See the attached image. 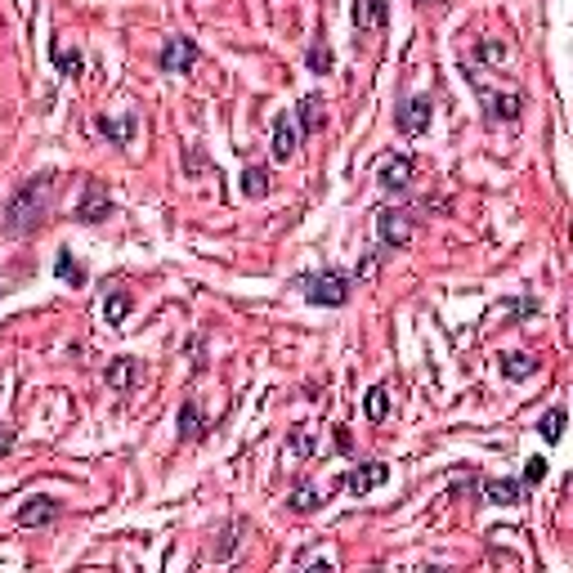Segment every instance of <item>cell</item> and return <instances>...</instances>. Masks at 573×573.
I'll return each instance as SVG.
<instances>
[{
  "instance_id": "1",
  "label": "cell",
  "mask_w": 573,
  "mask_h": 573,
  "mask_svg": "<svg viewBox=\"0 0 573 573\" xmlns=\"http://www.w3.org/2000/svg\"><path fill=\"white\" fill-rule=\"evenodd\" d=\"M50 197H54V175L50 171L32 175L5 206V233L10 238H32L45 225V215H50Z\"/></svg>"
},
{
  "instance_id": "2",
  "label": "cell",
  "mask_w": 573,
  "mask_h": 573,
  "mask_svg": "<svg viewBox=\"0 0 573 573\" xmlns=\"http://www.w3.org/2000/svg\"><path fill=\"white\" fill-rule=\"evenodd\" d=\"M301 286H305V301L323 305V309H340L349 301V273H340V269L309 273V278H301Z\"/></svg>"
},
{
  "instance_id": "3",
  "label": "cell",
  "mask_w": 573,
  "mask_h": 573,
  "mask_svg": "<svg viewBox=\"0 0 573 573\" xmlns=\"http://www.w3.org/2000/svg\"><path fill=\"white\" fill-rule=\"evenodd\" d=\"M470 77H475V72H470ZM475 90H479V99H484V108H488V121H520V112H524V95L520 90H507V95H501V90H488L479 77H475Z\"/></svg>"
},
{
  "instance_id": "4",
  "label": "cell",
  "mask_w": 573,
  "mask_h": 573,
  "mask_svg": "<svg viewBox=\"0 0 573 573\" xmlns=\"http://www.w3.org/2000/svg\"><path fill=\"white\" fill-rule=\"evenodd\" d=\"M430 117H435V103H430L425 95H412V99H403V103H399L394 126H399V134L416 139V134H425V130H430Z\"/></svg>"
},
{
  "instance_id": "5",
  "label": "cell",
  "mask_w": 573,
  "mask_h": 573,
  "mask_svg": "<svg viewBox=\"0 0 573 573\" xmlns=\"http://www.w3.org/2000/svg\"><path fill=\"white\" fill-rule=\"evenodd\" d=\"M377 238H381V247H408L412 242V220H408V210H399V206H381L377 210Z\"/></svg>"
},
{
  "instance_id": "6",
  "label": "cell",
  "mask_w": 573,
  "mask_h": 573,
  "mask_svg": "<svg viewBox=\"0 0 573 573\" xmlns=\"http://www.w3.org/2000/svg\"><path fill=\"white\" fill-rule=\"evenodd\" d=\"M157 63H162V72H171V77H184V72L197 67V41H193V36H171V41L162 45Z\"/></svg>"
},
{
  "instance_id": "7",
  "label": "cell",
  "mask_w": 573,
  "mask_h": 573,
  "mask_svg": "<svg viewBox=\"0 0 573 573\" xmlns=\"http://www.w3.org/2000/svg\"><path fill=\"white\" fill-rule=\"evenodd\" d=\"M108 215H112V197H108V188H103L99 180H86L81 202H77V220H81V225H99V220H108Z\"/></svg>"
},
{
  "instance_id": "8",
  "label": "cell",
  "mask_w": 573,
  "mask_h": 573,
  "mask_svg": "<svg viewBox=\"0 0 573 573\" xmlns=\"http://www.w3.org/2000/svg\"><path fill=\"white\" fill-rule=\"evenodd\" d=\"M386 479H390V466H386V462H363V466H354V470L340 475V488L354 493V497H363V493L381 488Z\"/></svg>"
},
{
  "instance_id": "9",
  "label": "cell",
  "mask_w": 573,
  "mask_h": 573,
  "mask_svg": "<svg viewBox=\"0 0 573 573\" xmlns=\"http://www.w3.org/2000/svg\"><path fill=\"white\" fill-rule=\"evenodd\" d=\"M103 381H108V390L126 394V390H134L143 381V363H139L134 354H117L112 363H108V372H103Z\"/></svg>"
},
{
  "instance_id": "10",
  "label": "cell",
  "mask_w": 573,
  "mask_h": 573,
  "mask_svg": "<svg viewBox=\"0 0 573 573\" xmlns=\"http://www.w3.org/2000/svg\"><path fill=\"white\" fill-rule=\"evenodd\" d=\"M58 511H63V507H58L54 497H27L23 507H19V524H23V529H45V524L58 520Z\"/></svg>"
},
{
  "instance_id": "11",
  "label": "cell",
  "mask_w": 573,
  "mask_h": 573,
  "mask_svg": "<svg viewBox=\"0 0 573 573\" xmlns=\"http://www.w3.org/2000/svg\"><path fill=\"white\" fill-rule=\"evenodd\" d=\"M377 184H381L386 193H403V188L412 184V157H408V153L386 157V162H381V171H377Z\"/></svg>"
},
{
  "instance_id": "12",
  "label": "cell",
  "mask_w": 573,
  "mask_h": 573,
  "mask_svg": "<svg viewBox=\"0 0 573 573\" xmlns=\"http://www.w3.org/2000/svg\"><path fill=\"white\" fill-rule=\"evenodd\" d=\"M390 23V0H354V27L358 32H372Z\"/></svg>"
},
{
  "instance_id": "13",
  "label": "cell",
  "mask_w": 573,
  "mask_h": 573,
  "mask_svg": "<svg viewBox=\"0 0 573 573\" xmlns=\"http://www.w3.org/2000/svg\"><path fill=\"white\" fill-rule=\"evenodd\" d=\"M484 501H493V507H520L524 484H516V479H484Z\"/></svg>"
},
{
  "instance_id": "14",
  "label": "cell",
  "mask_w": 573,
  "mask_h": 573,
  "mask_svg": "<svg viewBox=\"0 0 573 573\" xmlns=\"http://www.w3.org/2000/svg\"><path fill=\"white\" fill-rule=\"evenodd\" d=\"M180 439H184V444L206 439V416H202L197 399H184V403H180Z\"/></svg>"
},
{
  "instance_id": "15",
  "label": "cell",
  "mask_w": 573,
  "mask_h": 573,
  "mask_svg": "<svg viewBox=\"0 0 573 573\" xmlns=\"http://www.w3.org/2000/svg\"><path fill=\"white\" fill-rule=\"evenodd\" d=\"M296 143H301V126H296L292 117H278V121H273V157L286 162V157L296 153Z\"/></svg>"
},
{
  "instance_id": "16",
  "label": "cell",
  "mask_w": 573,
  "mask_h": 573,
  "mask_svg": "<svg viewBox=\"0 0 573 573\" xmlns=\"http://www.w3.org/2000/svg\"><path fill=\"white\" fill-rule=\"evenodd\" d=\"M318 453V435H314V430H292V439H286V448H282V462L286 466H292V462H305V457H314Z\"/></svg>"
},
{
  "instance_id": "17",
  "label": "cell",
  "mask_w": 573,
  "mask_h": 573,
  "mask_svg": "<svg viewBox=\"0 0 573 573\" xmlns=\"http://www.w3.org/2000/svg\"><path fill=\"white\" fill-rule=\"evenodd\" d=\"M323 95H305L301 103H296V126H301V134H318L323 130Z\"/></svg>"
},
{
  "instance_id": "18",
  "label": "cell",
  "mask_w": 573,
  "mask_h": 573,
  "mask_svg": "<svg viewBox=\"0 0 573 573\" xmlns=\"http://www.w3.org/2000/svg\"><path fill=\"white\" fill-rule=\"evenodd\" d=\"M538 372V358L524 354V349H511V354H501V377L507 381H529Z\"/></svg>"
},
{
  "instance_id": "19",
  "label": "cell",
  "mask_w": 573,
  "mask_h": 573,
  "mask_svg": "<svg viewBox=\"0 0 573 573\" xmlns=\"http://www.w3.org/2000/svg\"><path fill=\"white\" fill-rule=\"evenodd\" d=\"M134 126H139L134 112H126V117H99V121H95V130H99L103 139H112V143H130V139H134Z\"/></svg>"
},
{
  "instance_id": "20",
  "label": "cell",
  "mask_w": 573,
  "mask_h": 573,
  "mask_svg": "<svg viewBox=\"0 0 573 573\" xmlns=\"http://www.w3.org/2000/svg\"><path fill=\"white\" fill-rule=\"evenodd\" d=\"M54 273H58V282H67V286H86V264L72 260V251H58V256H54Z\"/></svg>"
},
{
  "instance_id": "21",
  "label": "cell",
  "mask_w": 573,
  "mask_h": 573,
  "mask_svg": "<svg viewBox=\"0 0 573 573\" xmlns=\"http://www.w3.org/2000/svg\"><path fill=\"white\" fill-rule=\"evenodd\" d=\"M50 54H54V67L63 72V77H77V72H81V63H86L77 50H67L63 41H50Z\"/></svg>"
},
{
  "instance_id": "22",
  "label": "cell",
  "mask_w": 573,
  "mask_h": 573,
  "mask_svg": "<svg viewBox=\"0 0 573 573\" xmlns=\"http://www.w3.org/2000/svg\"><path fill=\"white\" fill-rule=\"evenodd\" d=\"M264 193H269V171H264V166H247V171H242V197L256 202V197H264Z\"/></svg>"
},
{
  "instance_id": "23",
  "label": "cell",
  "mask_w": 573,
  "mask_h": 573,
  "mask_svg": "<svg viewBox=\"0 0 573 573\" xmlns=\"http://www.w3.org/2000/svg\"><path fill=\"white\" fill-rule=\"evenodd\" d=\"M296 516H314L318 507H323V497H318V488H309V484H301L296 493H292V501H286Z\"/></svg>"
},
{
  "instance_id": "24",
  "label": "cell",
  "mask_w": 573,
  "mask_h": 573,
  "mask_svg": "<svg viewBox=\"0 0 573 573\" xmlns=\"http://www.w3.org/2000/svg\"><path fill=\"white\" fill-rule=\"evenodd\" d=\"M363 412H368V421H386V412H390V390H386V386H372L368 399H363Z\"/></svg>"
},
{
  "instance_id": "25",
  "label": "cell",
  "mask_w": 573,
  "mask_h": 573,
  "mask_svg": "<svg viewBox=\"0 0 573 573\" xmlns=\"http://www.w3.org/2000/svg\"><path fill=\"white\" fill-rule=\"evenodd\" d=\"M538 430H542L546 444H560V435H564V408H551V412L538 421Z\"/></svg>"
},
{
  "instance_id": "26",
  "label": "cell",
  "mask_w": 573,
  "mask_h": 573,
  "mask_svg": "<svg viewBox=\"0 0 573 573\" xmlns=\"http://www.w3.org/2000/svg\"><path fill=\"white\" fill-rule=\"evenodd\" d=\"M126 314H130V296H126V292H112V296L103 301V318H108L112 327H121Z\"/></svg>"
},
{
  "instance_id": "27",
  "label": "cell",
  "mask_w": 573,
  "mask_h": 573,
  "mask_svg": "<svg viewBox=\"0 0 573 573\" xmlns=\"http://www.w3.org/2000/svg\"><path fill=\"white\" fill-rule=\"evenodd\" d=\"M305 63H309V72H332V50H327V45L318 41V45H309Z\"/></svg>"
},
{
  "instance_id": "28",
  "label": "cell",
  "mask_w": 573,
  "mask_h": 573,
  "mask_svg": "<svg viewBox=\"0 0 573 573\" xmlns=\"http://www.w3.org/2000/svg\"><path fill=\"white\" fill-rule=\"evenodd\" d=\"M546 466H551L546 457H529V462H524V484H529V488L542 484V479H546Z\"/></svg>"
},
{
  "instance_id": "29",
  "label": "cell",
  "mask_w": 573,
  "mask_h": 573,
  "mask_svg": "<svg viewBox=\"0 0 573 573\" xmlns=\"http://www.w3.org/2000/svg\"><path fill=\"white\" fill-rule=\"evenodd\" d=\"M479 58L484 63H501V58H507V45H501V41H479Z\"/></svg>"
},
{
  "instance_id": "30",
  "label": "cell",
  "mask_w": 573,
  "mask_h": 573,
  "mask_svg": "<svg viewBox=\"0 0 573 573\" xmlns=\"http://www.w3.org/2000/svg\"><path fill=\"white\" fill-rule=\"evenodd\" d=\"M10 448H14V430H10V425H0V457H5Z\"/></svg>"
}]
</instances>
